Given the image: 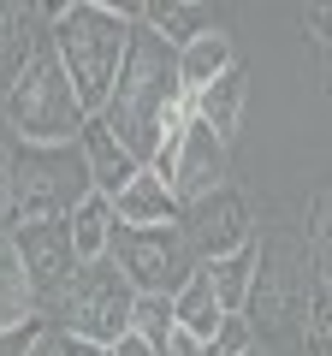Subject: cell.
<instances>
[{
  "instance_id": "7c38bea8",
  "label": "cell",
  "mask_w": 332,
  "mask_h": 356,
  "mask_svg": "<svg viewBox=\"0 0 332 356\" xmlns=\"http://www.w3.org/2000/svg\"><path fill=\"white\" fill-rule=\"evenodd\" d=\"M243 102H249V72L231 65L226 77H214L208 89H196V119H202L219 143H231L238 137V119H243Z\"/></svg>"
},
{
  "instance_id": "8fae6325",
  "label": "cell",
  "mask_w": 332,
  "mask_h": 356,
  "mask_svg": "<svg viewBox=\"0 0 332 356\" xmlns=\"http://www.w3.org/2000/svg\"><path fill=\"white\" fill-rule=\"evenodd\" d=\"M113 220H119V226H179L184 208H179V196H172V184H166V178L137 172L125 191L113 196Z\"/></svg>"
},
{
  "instance_id": "4fadbf2b",
  "label": "cell",
  "mask_w": 332,
  "mask_h": 356,
  "mask_svg": "<svg viewBox=\"0 0 332 356\" xmlns=\"http://www.w3.org/2000/svg\"><path fill=\"white\" fill-rule=\"evenodd\" d=\"M256 267H261V238L249 243V250L226 255V261H202V280L214 285V297H219V309H226V315H243V309H249Z\"/></svg>"
},
{
  "instance_id": "f1b7e54d",
  "label": "cell",
  "mask_w": 332,
  "mask_h": 356,
  "mask_svg": "<svg viewBox=\"0 0 332 356\" xmlns=\"http://www.w3.org/2000/svg\"><path fill=\"white\" fill-rule=\"evenodd\" d=\"M30 356H60V344H53V332H48V339H42L36 350H30Z\"/></svg>"
},
{
  "instance_id": "3957f363",
  "label": "cell",
  "mask_w": 332,
  "mask_h": 356,
  "mask_svg": "<svg viewBox=\"0 0 332 356\" xmlns=\"http://www.w3.org/2000/svg\"><path fill=\"white\" fill-rule=\"evenodd\" d=\"M48 18V42L60 54L65 77H72L83 113H101L107 95L119 83V65H125V48H131V24L113 0H72V6H42Z\"/></svg>"
},
{
  "instance_id": "cb8c5ba5",
  "label": "cell",
  "mask_w": 332,
  "mask_h": 356,
  "mask_svg": "<svg viewBox=\"0 0 332 356\" xmlns=\"http://www.w3.org/2000/svg\"><path fill=\"white\" fill-rule=\"evenodd\" d=\"M13 154H18V143L0 125V226H6V196H13Z\"/></svg>"
},
{
  "instance_id": "277c9868",
  "label": "cell",
  "mask_w": 332,
  "mask_h": 356,
  "mask_svg": "<svg viewBox=\"0 0 332 356\" xmlns=\"http://www.w3.org/2000/svg\"><path fill=\"white\" fill-rule=\"evenodd\" d=\"M90 196H95V184H90V161H83L77 143L72 149H30V143H18V154H13V196H6V226L0 232L72 220Z\"/></svg>"
},
{
  "instance_id": "e0dca14e",
  "label": "cell",
  "mask_w": 332,
  "mask_h": 356,
  "mask_svg": "<svg viewBox=\"0 0 332 356\" xmlns=\"http://www.w3.org/2000/svg\"><path fill=\"white\" fill-rule=\"evenodd\" d=\"M231 65H238V54H231V36L226 30H208V36H196L190 48H179V77H184V89H208L214 77H226Z\"/></svg>"
},
{
  "instance_id": "44dd1931",
  "label": "cell",
  "mask_w": 332,
  "mask_h": 356,
  "mask_svg": "<svg viewBox=\"0 0 332 356\" xmlns=\"http://www.w3.org/2000/svg\"><path fill=\"white\" fill-rule=\"evenodd\" d=\"M308 267H315V285L332 291V196L315 214V226H308Z\"/></svg>"
},
{
  "instance_id": "6da1fadb",
  "label": "cell",
  "mask_w": 332,
  "mask_h": 356,
  "mask_svg": "<svg viewBox=\"0 0 332 356\" xmlns=\"http://www.w3.org/2000/svg\"><path fill=\"white\" fill-rule=\"evenodd\" d=\"M95 119L149 172L154 154L196 119V95L179 77V48H166L149 24H131V48H125V65H119V83H113V95H107V107Z\"/></svg>"
},
{
  "instance_id": "83f0119b",
  "label": "cell",
  "mask_w": 332,
  "mask_h": 356,
  "mask_svg": "<svg viewBox=\"0 0 332 356\" xmlns=\"http://www.w3.org/2000/svg\"><path fill=\"white\" fill-rule=\"evenodd\" d=\"M113 356H154V344H142L137 332H125V339L113 344Z\"/></svg>"
},
{
  "instance_id": "603a6c76",
  "label": "cell",
  "mask_w": 332,
  "mask_h": 356,
  "mask_svg": "<svg viewBox=\"0 0 332 356\" xmlns=\"http://www.w3.org/2000/svg\"><path fill=\"white\" fill-rule=\"evenodd\" d=\"M48 321H24V327H0V356H30L42 339H48Z\"/></svg>"
},
{
  "instance_id": "ba28073f",
  "label": "cell",
  "mask_w": 332,
  "mask_h": 356,
  "mask_svg": "<svg viewBox=\"0 0 332 356\" xmlns=\"http://www.w3.org/2000/svg\"><path fill=\"white\" fill-rule=\"evenodd\" d=\"M13 238H18V255H24L30 291H36V315L53 327V315H60L65 291H72V280H77L72 232H65V220H48V226H24V232H13Z\"/></svg>"
},
{
  "instance_id": "2e32d148",
  "label": "cell",
  "mask_w": 332,
  "mask_h": 356,
  "mask_svg": "<svg viewBox=\"0 0 332 356\" xmlns=\"http://www.w3.org/2000/svg\"><path fill=\"white\" fill-rule=\"evenodd\" d=\"M113 226H119V220H113V202H107V196H90V202L65 220L77 267H90V261H101V255H113Z\"/></svg>"
},
{
  "instance_id": "9a60e30c",
  "label": "cell",
  "mask_w": 332,
  "mask_h": 356,
  "mask_svg": "<svg viewBox=\"0 0 332 356\" xmlns=\"http://www.w3.org/2000/svg\"><path fill=\"white\" fill-rule=\"evenodd\" d=\"M142 24H149L166 48H190L196 36L214 30V13H208V6H190V0H142Z\"/></svg>"
},
{
  "instance_id": "484cf974",
  "label": "cell",
  "mask_w": 332,
  "mask_h": 356,
  "mask_svg": "<svg viewBox=\"0 0 332 356\" xmlns=\"http://www.w3.org/2000/svg\"><path fill=\"white\" fill-rule=\"evenodd\" d=\"M160 356H202V339H190L184 327H172V339L160 344Z\"/></svg>"
},
{
  "instance_id": "f546056e",
  "label": "cell",
  "mask_w": 332,
  "mask_h": 356,
  "mask_svg": "<svg viewBox=\"0 0 332 356\" xmlns=\"http://www.w3.org/2000/svg\"><path fill=\"white\" fill-rule=\"evenodd\" d=\"M249 356H256V350H249Z\"/></svg>"
},
{
  "instance_id": "ffe728a7",
  "label": "cell",
  "mask_w": 332,
  "mask_h": 356,
  "mask_svg": "<svg viewBox=\"0 0 332 356\" xmlns=\"http://www.w3.org/2000/svg\"><path fill=\"white\" fill-rule=\"evenodd\" d=\"M172 297H137V315H131V332H137L142 344H154V356H160V344L172 339Z\"/></svg>"
},
{
  "instance_id": "52a82bcc",
  "label": "cell",
  "mask_w": 332,
  "mask_h": 356,
  "mask_svg": "<svg viewBox=\"0 0 332 356\" xmlns=\"http://www.w3.org/2000/svg\"><path fill=\"white\" fill-rule=\"evenodd\" d=\"M226 154H231V143H219L214 131L202 125V119H190V125H184L179 137L166 143L160 154H154V166H149V172L172 184L179 208H190V202H202V196L226 191Z\"/></svg>"
},
{
  "instance_id": "7402d4cb",
  "label": "cell",
  "mask_w": 332,
  "mask_h": 356,
  "mask_svg": "<svg viewBox=\"0 0 332 356\" xmlns=\"http://www.w3.org/2000/svg\"><path fill=\"white\" fill-rule=\"evenodd\" d=\"M249 350H256V327H249V315H226L219 332L202 344V356H249Z\"/></svg>"
},
{
  "instance_id": "ac0fdd59",
  "label": "cell",
  "mask_w": 332,
  "mask_h": 356,
  "mask_svg": "<svg viewBox=\"0 0 332 356\" xmlns=\"http://www.w3.org/2000/svg\"><path fill=\"white\" fill-rule=\"evenodd\" d=\"M172 321H179L184 332H190V339H214L219 332V321H226V309H219V297H214V285L202 280V267H196V280L184 285L179 297H172Z\"/></svg>"
},
{
  "instance_id": "9c48e42d",
  "label": "cell",
  "mask_w": 332,
  "mask_h": 356,
  "mask_svg": "<svg viewBox=\"0 0 332 356\" xmlns=\"http://www.w3.org/2000/svg\"><path fill=\"white\" fill-rule=\"evenodd\" d=\"M179 226H184V238H190V250H196V267L226 261V255H238V250L256 243V214H249V202H243L231 184L214 191V196H202V202H190Z\"/></svg>"
},
{
  "instance_id": "d4e9b609",
  "label": "cell",
  "mask_w": 332,
  "mask_h": 356,
  "mask_svg": "<svg viewBox=\"0 0 332 356\" xmlns=\"http://www.w3.org/2000/svg\"><path fill=\"white\" fill-rule=\"evenodd\" d=\"M53 344H60V356H113L107 344H90V339H72V332H53Z\"/></svg>"
},
{
  "instance_id": "30bf717a",
  "label": "cell",
  "mask_w": 332,
  "mask_h": 356,
  "mask_svg": "<svg viewBox=\"0 0 332 356\" xmlns=\"http://www.w3.org/2000/svg\"><path fill=\"white\" fill-rule=\"evenodd\" d=\"M77 149H83V161H90V184H95V196H107V202H113V196L131 184V178L142 172V166L125 154V143H119L113 131L101 125V119H90V125H83Z\"/></svg>"
},
{
  "instance_id": "d6986e66",
  "label": "cell",
  "mask_w": 332,
  "mask_h": 356,
  "mask_svg": "<svg viewBox=\"0 0 332 356\" xmlns=\"http://www.w3.org/2000/svg\"><path fill=\"white\" fill-rule=\"evenodd\" d=\"M303 356H332V291L308 280V309H303Z\"/></svg>"
},
{
  "instance_id": "5bb4252c",
  "label": "cell",
  "mask_w": 332,
  "mask_h": 356,
  "mask_svg": "<svg viewBox=\"0 0 332 356\" xmlns=\"http://www.w3.org/2000/svg\"><path fill=\"white\" fill-rule=\"evenodd\" d=\"M36 315V291H30V273H24V255H18V238L0 232V327H24Z\"/></svg>"
},
{
  "instance_id": "7a4b0ae2",
  "label": "cell",
  "mask_w": 332,
  "mask_h": 356,
  "mask_svg": "<svg viewBox=\"0 0 332 356\" xmlns=\"http://www.w3.org/2000/svg\"><path fill=\"white\" fill-rule=\"evenodd\" d=\"M0 125L13 131V143H30V149H72L83 137L90 113L48 36L24 42L13 77H6V95H0Z\"/></svg>"
},
{
  "instance_id": "8992f818",
  "label": "cell",
  "mask_w": 332,
  "mask_h": 356,
  "mask_svg": "<svg viewBox=\"0 0 332 356\" xmlns=\"http://www.w3.org/2000/svg\"><path fill=\"white\" fill-rule=\"evenodd\" d=\"M113 261L137 297H179L196 280V250L184 226H113Z\"/></svg>"
},
{
  "instance_id": "5b68a950",
  "label": "cell",
  "mask_w": 332,
  "mask_h": 356,
  "mask_svg": "<svg viewBox=\"0 0 332 356\" xmlns=\"http://www.w3.org/2000/svg\"><path fill=\"white\" fill-rule=\"evenodd\" d=\"M131 315H137V291H131V280L119 273L113 255H101V261L77 267L72 291H65L60 315H53V332H72V339H90V344L113 350L131 332Z\"/></svg>"
},
{
  "instance_id": "4316f807",
  "label": "cell",
  "mask_w": 332,
  "mask_h": 356,
  "mask_svg": "<svg viewBox=\"0 0 332 356\" xmlns=\"http://www.w3.org/2000/svg\"><path fill=\"white\" fill-rule=\"evenodd\" d=\"M303 30H315L320 42H332V6H308V13H303Z\"/></svg>"
}]
</instances>
